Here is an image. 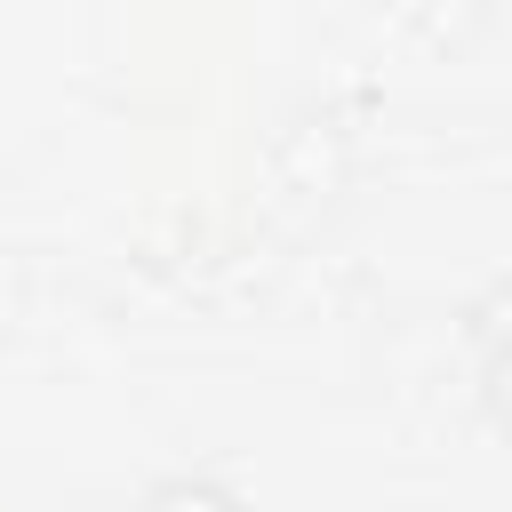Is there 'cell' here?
Segmentation results:
<instances>
[{
  "label": "cell",
  "instance_id": "7a4b0ae2",
  "mask_svg": "<svg viewBox=\"0 0 512 512\" xmlns=\"http://www.w3.org/2000/svg\"><path fill=\"white\" fill-rule=\"evenodd\" d=\"M480 400H488V416L512 432V336L488 352V368H480Z\"/></svg>",
  "mask_w": 512,
  "mask_h": 512
},
{
  "label": "cell",
  "instance_id": "6da1fadb",
  "mask_svg": "<svg viewBox=\"0 0 512 512\" xmlns=\"http://www.w3.org/2000/svg\"><path fill=\"white\" fill-rule=\"evenodd\" d=\"M144 512H240V496L224 480H200V472H176L144 496Z\"/></svg>",
  "mask_w": 512,
  "mask_h": 512
}]
</instances>
